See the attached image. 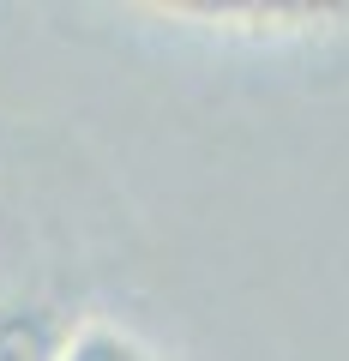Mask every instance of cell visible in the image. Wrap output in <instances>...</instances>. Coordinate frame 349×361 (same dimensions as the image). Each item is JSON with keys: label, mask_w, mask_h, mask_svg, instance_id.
<instances>
[{"label": "cell", "mask_w": 349, "mask_h": 361, "mask_svg": "<svg viewBox=\"0 0 349 361\" xmlns=\"http://www.w3.org/2000/svg\"><path fill=\"white\" fill-rule=\"evenodd\" d=\"M151 18H175L187 30H205L223 42H307L325 37L349 18V6H313V0H289V6H211V0H157L145 6Z\"/></svg>", "instance_id": "cell-1"}, {"label": "cell", "mask_w": 349, "mask_h": 361, "mask_svg": "<svg viewBox=\"0 0 349 361\" xmlns=\"http://www.w3.org/2000/svg\"><path fill=\"white\" fill-rule=\"evenodd\" d=\"M54 361H163L133 325L115 319H73L54 343Z\"/></svg>", "instance_id": "cell-2"}, {"label": "cell", "mask_w": 349, "mask_h": 361, "mask_svg": "<svg viewBox=\"0 0 349 361\" xmlns=\"http://www.w3.org/2000/svg\"><path fill=\"white\" fill-rule=\"evenodd\" d=\"M61 331L49 325V313L0 301V361H54Z\"/></svg>", "instance_id": "cell-3"}]
</instances>
